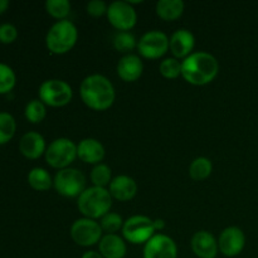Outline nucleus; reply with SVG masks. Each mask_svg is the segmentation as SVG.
<instances>
[{
    "instance_id": "nucleus-4",
    "label": "nucleus",
    "mask_w": 258,
    "mask_h": 258,
    "mask_svg": "<svg viewBox=\"0 0 258 258\" xmlns=\"http://www.w3.org/2000/svg\"><path fill=\"white\" fill-rule=\"evenodd\" d=\"M78 40V29L71 20H58L45 35V45L52 54H66L73 49Z\"/></svg>"
},
{
    "instance_id": "nucleus-34",
    "label": "nucleus",
    "mask_w": 258,
    "mask_h": 258,
    "mask_svg": "<svg viewBox=\"0 0 258 258\" xmlns=\"http://www.w3.org/2000/svg\"><path fill=\"white\" fill-rule=\"evenodd\" d=\"M81 258H103L102 254L97 251H87L82 254Z\"/></svg>"
},
{
    "instance_id": "nucleus-2",
    "label": "nucleus",
    "mask_w": 258,
    "mask_h": 258,
    "mask_svg": "<svg viewBox=\"0 0 258 258\" xmlns=\"http://www.w3.org/2000/svg\"><path fill=\"white\" fill-rule=\"evenodd\" d=\"M218 72V60L208 52H193L181 60V77L193 86H206L213 82Z\"/></svg>"
},
{
    "instance_id": "nucleus-20",
    "label": "nucleus",
    "mask_w": 258,
    "mask_h": 258,
    "mask_svg": "<svg viewBox=\"0 0 258 258\" xmlns=\"http://www.w3.org/2000/svg\"><path fill=\"white\" fill-rule=\"evenodd\" d=\"M98 252L103 258H123L127 252V246L118 234H105L98 243Z\"/></svg>"
},
{
    "instance_id": "nucleus-32",
    "label": "nucleus",
    "mask_w": 258,
    "mask_h": 258,
    "mask_svg": "<svg viewBox=\"0 0 258 258\" xmlns=\"http://www.w3.org/2000/svg\"><path fill=\"white\" fill-rule=\"evenodd\" d=\"M18 29L13 24H3L0 25V42L4 44H12L17 40Z\"/></svg>"
},
{
    "instance_id": "nucleus-10",
    "label": "nucleus",
    "mask_w": 258,
    "mask_h": 258,
    "mask_svg": "<svg viewBox=\"0 0 258 258\" xmlns=\"http://www.w3.org/2000/svg\"><path fill=\"white\" fill-rule=\"evenodd\" d=\"M170 38L160 30H150L138 40V52L145 59H159L169 50Z\"/></svg>"
},
{
    "instance_id": "nucleus-27",
    "label": "nucleus",
    "mask_w": 258,
    "mask_h": 258,
    "mask_svg": "<svg viewBox=\"0 0 258 258\" xmlns=\"http://www.w3.org/2000/svg\"><path fill=\"white\" fill-rule=\"evenodd\" d=\"M45 10L52 18L58 20H66L71 13V3L68 0H47Z\"/></svg>"
},
{
    "instance_id": "nucleus-5",
    "label": "nucleus",
    "mask_w": 258,
    "mask_h": 258,
    "mask_svg": "<svg viewBox=\"0 0 258 258\" xmlns=\"http://www.w3.org/2000/svg\"><path fill=\"white\" fill-rule=\"evenodd\" d=\"M44 156L50 168L58 170L71 168V164L77 159V145L71 139H55L47 146Z\"/></svg>"
},
{
    "instance_id": "nucleus-35",
    "label": "nucleus",
    "mask_w": 258,
    "mask_h": 258,
    "mask_svg": "<svg viewBox=\"0 0 258 258\" xmlns=\"http://www.w3.org/2000/svg\"><path fill=\"white\" fill-rule=\"evenodd\" d=\"M9 8V0H0V15L4 14Z\"/></svg>"
},
{
    "instance_id": "nucleus-33",
    "label": "nucleus",
    "mask_w": 258,
    "mask_h": 258,
    "mask_svg": "<svg viewBox=\"0 0 258 258\" xmlns=\"http://www.w3.org/2000/svg\"><path fill=\"white\" fill-rule=\"evenodd\" d=\"M86 9H87L88 15H91L93 18H100L107 14L108 5L103 0H92V2L88 3Z\"/></svg>"
},
{
    "instance_id": "nucleus-18",
    "label": "nucleus",
    "mask_w": 258,
    "mask_h": 258,
    "mask_svg": "<svg viewBox=\"0 0 258 258\" xmlns=\"http://www.w3.org/2000/svg\"><path fill=\"white\" fill-rule=\"evenodd\" d=\"M45 150H47V145H45L44 138L35 131H29L20 139L19 151L24 158L35 160L44 155Z\"/></svg>"
},
{
    "instance_id": "nucleus-3",
    "label": "nucleus",
    "mask_w": 258,
    "mask_h": 258,
    "mask_svg": "<svg viewBox=\"0 0 258 258\" xmlns=\"http://www.w3.org/2000/svg\"><path fill=\"white\" fill-rule=\"evenodd\" d=\"M78 211L85 218L101 219L110 212L112 207V197L107 188L90 186L77 198Z\"/></svg>"
},
{
    "instance_id": "nucleus-8",
    "label": "nucleus",
    "mask_w": 258,
    "mask_h": 258,
    "mask_svg": "<svg viewBox=\"0 0 258 258\" xmlns=\"http://www.w3.org/2000/svg\"><path fill=\"white\" fill-rule=\"evenodd\" d=\"M39 100L49 107H63L67 106L73 98V90L63 80H47L40 85L39 91Z\"/></svg>"
},
{
    "instance_id": "nucleus-14",
    "label": "nucleus",
    "mask_w": 258,
    "mask_h": 258,
    "mask_svg": "<svg viewBox=\"0 0 258 258\" xmlns=\"http://www.w3.org/2000/svg\"><path fill=\"white\" fill-rule=\"evenodd\" d=\"M194 47H196V37L189 29L180 28L171 34L169 50L176 59H185L193 53Z\"/></svg>"
},
{
    "instance_id": "nucleus-23",
    "label": "nucleus",
    "mask_w": 258,
    "mask_h": 258,
    "mask_svg": "<svg viewBox=\"0 0 258 258\" xmlns=\"http://www.w3.org/2000/svg\"><path fill=\"white\" fill-rule=\"evenodd\" d=\"M212 171H213V164H212L211 159L206 158V156L196 158L189 165V176L194 181L206 180L211 176Z\"/></svg>"
},
{
    "instance_id": "nucleus-19",
    "label": "nucleus",
    "mask_w": 258,
    "mask_h": 258,
    "mask_svg": "<svg viewBox=\"0 0 258 258\" xmlns=\"http://www.w3.org/2000/svg\"><path fill=\"white\" fill-rule=\"evenodd\" d=\"M108 191L112 199L118 202H128L138 194V184L131 176L117 175L108 185Z\"/></svg>"
},
{
    "instance_id": "nucleus-15",
    "label": "nucleus",
    "mask_w": 258,
    "mask_h": 258,
    "mask_svg": "<svg viewBox=\"0 0 258 258\" xmlns=\"http://www.w3.org/2000/svg\"><path fill=\"white\" fill-rule=\"evenodd\" d=\"M193 253L198 258H216L218 254V239L208 231H198L190 241Z\"/></svg>"
},
{
    "instance_id": "nucleus-36",
    "label": "nucleus",
    "mask_w": 258,
    "mask_h": 258,
    "mask_svg": "<svg viewBox=\"0 0 258 258\" xmlns=\"http://www.w3.org/2000/svg\"><path fill=\"white\" fill-rule=\"evenodd\" d=\"M155 227L156 231H163L165 228V222L163 219H155Z\"/></svg>"
},
{
    "instance_id": "nucleus-22",
    "label": "nucleus",
    "mask_w": 258,
    "mask_h": 258,
    "mask_svg": "<svg viewBox=\"0 0 258 258\" xmlns=\"http://www.w3.org/2000/svg\"><path fill=\"white\" fill-rule=\"evenodd\" d=\"M28 184L37 191H47L53 186V179L45 169L33 168L28 174Z\"/></svg>"
},
{
    "instance_id": "nucleus-29",
    "label": "nucleus",
    "mask_w": 258,
    "mask_h": 258,
    "mask_svg": "<svg viewBox=\"0 0 258 258\" xmlns=\"http://www.w3.org/2000/svg\"><path fill=\"white\" fill-rule=\"evenodd\" d=\"M123 223L122 217L113 212H108L100 219V226L106 234H116L118 231H122Z\"/></svg>"
},
{
    "instance_id": "nucleus-21",
    "label": "nucleus",
    "mask_w": 258,
    "mask_h": 258,
    "mask_svg": "<svg viewBox=\"0 0 258 258\" xmlns=\"http://www.w3.org/2000/svg\"><path fill=\"white\" fill-rule=\"evenodd\" d=\"M185 4L181 0H159L155 5V12L160 19L174 22L183 15Z\"/></svg>"
},
{
    "instance_id": "nucleus-7",
    "label": "nucleus",
    "mask_w": 258,
    "mask_h": 258,
    "mask_svg": "<svg viewBox=\"0 0 258 258\" xmlns=\"http://www.w3.org/2000/svg\"><path fill=\"white\" fill-rule=\"evenodd\" d=\"M53 186L64 198H78L86 189V176L76 168L62 169L55 174Z\"/></svg>"
},
{
    "instance_id": "nucleus-24",
    "label": "nucleus",
    "mask_w": 258,
    "mask_h": 258,
    "mask_svg": "<svg viewBox=\"0 0 258 258\" xmlns=\"http://www.w3.org/2000/svg\"><path fill=\"white\" fill-rule=\"evenodd\" d=\"M91 181H92L93 186H98V188H106L110 185L112 181V170L106 164H97L93 166L90 174Z\"/></svg>"
},
{
    "instance_id": "nucleus-25",
    "label": "nucleus",
    "mask_w": 258,
    "mask_h": 258,
    "mask_svg": "<svg viewBox=\"0 0 258 258\" xmlns=\"http://www.w3.org/2000/svg\"><path fill=\"white\" fill-rule=\"evenodd\" d=\"M112 44L117 52L131 54V52L138 48V40H136L135 35L131 34L130 32H118L113 37Z\"/></svg>"
},
{
    "instance_id": "nucleus-9",
    "label": "nucleus",
    "mask_w": 258,
    "mask_h": 258,
    "mask_svg": "<svg viewBox=\"0 0 258 258\" xmlns=\"http://www.w3.org/2000/svg\"><path fill=\"white\" fill-rule=\"evenodd\" d=\"M71 238L76 244L81 247H91L100 243L103 237V231L100 222L90 218H80L71 226Z\"/></svg>"
},
{
    "instance_id": "nucleus-30",
    "label": "nucleus",
    "mask_w": 258,
    "mask_h": 258,
    "mask_svg": "<svg viewBox=\"0 0 258 258\" xmlns=\"http://www.w3.org/2000/svg\"><path fill=\"white\" fill-rule=\"evenodd\" d=\"M17 85V76L15 72L8 64L0 63V95L12 92Z\"/></svg>"
},
{
    "instance_id": "nucleus-17",
    "label": "nucleus",
    "mask_w": 258,
    "mask_h": 258,
    "mask_svg": "<svg viewBox=\"0 0 258 258\" xmlns=\"http://www.w3.org/2000/svg\"><path fill=\"white\" fill-rule=\"evenodd\" d=\"M117 75L123 82H136L143 76L144 63L141 58L136 54H125L120 58L117 63Z\"/></svg>"
},
{
    "instance_id": "nucleus-16",
    "label": "nucleus",
    "mask_w": 258,
    "mask_h": 258,
    "mask_svg": "<svg viewBox=\"0 0 258 258\" xmlns=\"http://www.w3.org/2000/svg\"><path fill=\"white\" fill-rule=\"evenodd\" d=\"M105 146L92 138L83 139L77 145V158L81 161L91 165H97L105 159Z\"/></svg>"
},
{
    "instance_id": "nucleus-6",
    "label": "nucleus",
    "mask_w": 258,
    "mask_h": 258,
    "mask_svg": "<svg viewBox=\"0 0 258 258\" xmlns=\"http://www.w3.org/2000/svg\"><path fill=\"white\" fill-rule=\"evenodd\" d=\"M122 237L131 244H145L156 234L155 221L146 216H133L127 218L122 227Z\"/></svg>"
},
{
    "instance_id": "nucleus-28",
    "label": "nucleus",
    "mask_w": 258,
    "mask_h": 258,
    "mask_svg": "<svg viewBox=\"0 0 258 258\" xmlns=\"http://www.w3.org/2000/svg\"><path fill=\"white\" fill-rule=\"evenodd\" d=\"M24 115L30 123H39L47 116V107L40 100H32L25 106Z\"/></svg>"
},
{
    "instance_id": "nucleus-26",
    "label": "nucleus",
    "mask_w": 258,
    "mask_h": 258,
    "mask_svg": "<svg viewBox=\"0 0 258 258\" xmlns=\"http://www.w3.org/2000/svg\"><path fill=\"white\" fill-rule=\"evenodd\" d=\"M17 122L15 118L8 112H0V145L8 144L15 135Z\"/></svg>"
},
{
    "instance_id": "nucleus-12",
    "label": "nucleus",
    "mask_w": 258,
    "mask_h": 258,
    "mask_svg": "<svg viewBox=\"0 0 258 258\" xmlns=\"http://www.w3.org/2000/svg\"><path fill=\"white\" fill-rule=\"evenodd\" d=\"M178 246L171 237L156 233L144 244L143 258H176Z\"/></svg>"
},
{
    "instance_id": "nucleus-1",
    "label": "nucleus",
    "mask_w": 258,
    "mask_h": 258,
    "mask_svg": "<svg viewBox=\"0 0 258 258\" xmlns=\"http://www.w3.org/2000/svg\"><path fill=\"white\" fill-rule=\"evenodd\" d=\"M80 96L83 103L93 111H106L116 100L112 82L102 75H90L80 86Z\"/></svg>"
},
{
    "instance_id": "nucleus-31",
    "label": "nucleus",
    "mask_w": 258,
    "mask_h": 258,
    "mask_svg": "<svg viewBox=\"0 0 258 258\" xmlns=\"http://www.w3.org/2000/svg\"><path fill=\"white\" fill-rule=\"evenodd\" d=\"M160 75L166 80H175L181 76V62L176 58H165L159 66Z\"/></svg>"
},
{
    "instance_id": "nucleus-13",
    "label": "nucleus",
    "mask_w": 258,
    "mask_h": 258,
    "mask_svg": "<svg viewBox=\"0 0 258 258\" xmlns=\"http://www.w3.org/2000/svg\"><path fill=\"white\" fill-rule=\"evenodd\" d=\"M246 246V236L243 231L236 226L227 227L218 237V248L226 257H236Z\"/></svg>"
},
{
    "instance_id": "nucleus-11",
    "label": "nucleus",
    "mask_w": 258,
    "mask_h": 258,
    "mask_svg": "<svg viewBox=\"0 0 258 258\" xmlns=\"http://www.w3.org/2000/svg\"><path fill=\"white\" fill-rule=\"evenodd\" d=\"M107 20L118 32H128L138 23V13L128 2H113L108 5Z\"/></svg>"
}]
</instances>
